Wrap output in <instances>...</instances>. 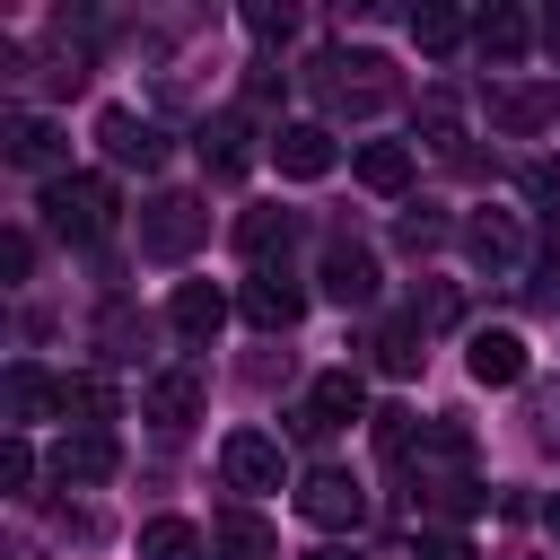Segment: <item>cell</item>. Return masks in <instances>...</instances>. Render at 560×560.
Returning <instances> with one entry per match:
<instances>
[{
  "mask_svg": "<svg viewBox=\"0 0 560 560\" xmlns=\"http://www.w3.org/2000/svg\"><path fill=\"white\" fill-rule=\"evenodd\" d=\"M44 228H52L61 245L114 236V184H105V175H52V184H44Z\"/></svg>",
  "mask_w": 560,
  "mask_h": 560,
  "instance_id": "obj_1",
  "label": "cell"
},
{
  "mask_svg": "<svg viewBox=\"0 0 560 560\" xmlns=\"http://www.w3.org/2000/svg\"><path fill=\"white\" fill-rule=\"evenodd\" d=\"M201 236H210V210H201L192 192H158V201L140 210V254H158V262H184Z\"/></svg>",
  "mask_w": 560,
  "mask_h": 560,
  "instance_id": "obj_2",
  "label": "cell"
},
{
  "mask_svg": "<svg viewBox=\"0 0 560 560\" xmlns=\"http://www.w3.org/2000/svg\"><path fill=\"white\" fill-rule=\"evenodd\" d=\"M298 516H306V525H324V534H341V525H359V516H368V490H359L341 464H315V472L298 481Z\"/></svg>",
  "mask_w": 560,
  "mask_h": 560,
  "instance_id": "obj_3",
  "label": "cell"
},
{
  "mask_svg": "<svg viewBox=\"0 0 560 560\" xmlns=\"http://www.w3.org/2000/svg\"><path fill=\"white\" fill-rule=\"evenodd\" d=\"M306 70H315V88H324L332 105H385V96H394V79H385L376 52H324V61H306Z\"/></svg>",
  "mask_w": 560,
  "mask_h": 560,
  "instance_id": "obj_4",
  "label": "cell"
},
{
  "mask_svg": "<svg viewBox=\"0 0 560 560\" xmlns=\"http://www.w3.org/2000/svg\"><path fill=\"white\" fill-rule=\"evenodd\" d=\"M96 140H105L114 166H140V175L166 166V131H158L149 114H131V105H105V114H96Z\"/></svg>",
  "mask_w": 560,
  "mask_h": 560,
  "instance_id": "obj_5",
  "label": "cell"
},
{
  "mask_svg": "<svg viewBox=\"0 0 560 560\" xmlns=\"http://www.w3.org/2000/svg\"><path fill=\"white\" fill-rule=\"evenodd\" d=\"M219 481H228V490H280V481H289V455H280V438H262V429H236V438L219 446Z\"/></svg>",
  "mask_w": 560,
  "mask_h": 560,
  "instance_id": "obj_6",
  "label": "cell"
},
{
  "mask_svg": "<svg viewBox=\"0 0 560 560\" xmlns=\"http://www.w3.org/2000/svg\"><path fill=\"white\" fill-rule=\"evenodd\" d=\"M464 254H472L481 271H499V280H516V271H525V236H516V219H508V210H472V219H464Z\"/></svg>",
  "mask_w": 560,
  "mask_h": 560,
  "instance_id": "obj_7",
  "label": "cell"
},
{
  "mask_svg": "<svg viewBox=\"0 0 560 560\" xmlns=\"http://www.w3.org/2000/svg\"><path fill=\"white\" fill-rule=\"evenodd\" d=\"M236 306H245V324H262V332H289V324L306 315V289H298L289 271H254Z\"/></svg>",
  "mask_w": 560,
  "mask_h": 560,
  "instance_id": "obj_8",
  "label": "cell"
},
{
  "mask_svg": "<svg viewBox=\"0 0 560 560\" xmlns=\"http://www.w3.org/2000/svg\"><path fill=\"white\" fill-rule=\"evenodd\" d=\"M201 402H210V385H201V368H166V376H149V420L158 429H192L201 420Z\"/></svg>",
  "mask_w": 560,
  "mask_h": 560,
  "instance_id": "obj_9",
  "label": "cell"
},
{
  "mask_svg": "<svg viewBox=\"0 0 560 560\" xmlns=\"http://www.w3.org/2000/svg\"><path fill=\"white\" fill-rule=\"evenodd\" d=\"M271 158H280V175L315 184V175H332V131L324 122H280L271 131Z\"/></svg>",
  "mask_w": 560,
  "mask_h": 560,
  "instance_id": "obj_10",
  "label": "cell"
},
{
  "mask_svg": "<svg viewBox=\"0 0 560 560\" xmlns=\"http://www.w3.org/2000/svg\"><path fill=\"white\" fill-rule=\"evenodd\" d=\"M324 298L332 306H368L376 298V254L368 245H324Z\"/></svg>",
  "mask_w": 560,
  "mask_h": 560,
  "instance_id": "obj_11",
  "label": "cell"
},
{
  "mask_svg": "<svg viewBox=\"0 0 560 560\" xmlns=\"http://www.w3.org/2000/svg\"><path fill=\"white\" fill-rule=\"evenodd\" d=\"M464 368H472V385H525V341L516 332H472Z\"/></svg>",
  "mask_w": 560,
  "mask_h": 560,
  "instance_id": "obj_12",
  "label": "cell"
},
{
  "mask_svg": "<svg viewBox=\"0 0 560 560\" xmlns=\"http://www.w3.org/2000/svg\"><path fill=\"white\" fill-rule=\"evenodd\" d=\"M122 455H114V429H70L61 446H52V472L61 481H105Z\"/></svg>",
  "mask_w": 560,
  "mask_h": 560,
  "instance_id": "obj_13",
  "label": "cell"
},
{
  "mask_svg": "<svg viewBox=\"0 0 560 560\" xmlns=\"http://www.w3.org/2000/svg\"><path fill=\"white\" fill-rule=\"evenodd\" d=\"M166 324H175V332H184V341H210V332H219V324H228V298H219V289H210V280H184V289H175V298H166Z\"/></svg>",
  "mask_w": 560,
  "mask_h": 560,
  "instance_id": "obj_14",
  "label": "cell"
},
{
  "mask_svg": "<svg viewBox=\"0 0 560 560\" xmlns=\"http://www.w3.org/2000/svg\"><path fill=\"white\" fill-rule=\"evenodd\" d=\"M201 166H210L219 184H236V175L254 166V149H245V122H236V114H210V122H201Z\"/></svg>",
  "mask_w": 560,
  "mask_h": 560,
  "instance_id": "obj_15",
  "label": "cell"
},
{
  "mask_svg": "<svg viewBox=\"0 0 560 560\" xmlns=\"http://www.w3.org/2000/svg\"><path fill=\"white\" fill-rule=\"evenodd\" d=\"M306 411H315L324 429H341V420H359V411H368V385H359L350 368H324V376L306 385Z\"/></svg>",
  "mask_w": 560,
  "mask_h": 560,
  "instance_id": "obj_16",
  "label": "cell"
},
{
  "mask_svg": "<svg viewBox=\"0 0 560 560\" xmlns=\"http://www.w3.org/2000/svg\"><path fill=\"white\" fill-rule=\"evenodd\" d=\"M210 542L236 551V560H271V551H280V534H271L254 508H219V516H210Z\"/></svg>",
  "mask_w": 560,
  "mask_h": 560,
  "instance_id": "obj_17",
  "label": "cell"
},
{
  "mask_svg": "<svg viewBox=\"0 0 560 560\" xmlns=\"http://www.w3.org/2000/svg\"><path fill=\"white\" fill-rule=\"evenodd\" d=\"M9 158H18V166H35V175L52 184V175H61V131H52V122H35V114H18V122H9Z\"/></svg>",
  "mask_w": 560,
  "mask_h": 560,
  "instance_id": "obj_18",
  "label": "cell"
},
{
  "mask_svg": "<svg viewBox=\"0 0 560 560\" xmlns=\"http://www.w3.org/2000/svg\"><path fill=\"white\" fill-rule=\"evenodd\" d=\"M201 551H210V534L184 525V516H149L140 525V560H201Z\"/></svg>",
  "mask_w": 560,
  "mask_h": 560,
  "instance_id": "obj_19",
  "label": "cell"
},
{
  "mask_svg": "<svg viewBox=\"0 0 560 560\" xmlns=\"http://www.w3.org/2000/svg\"><path fill=\"white\" fill-rule=\"evenodd\" d=\"M350 166H359L368 192H402V184H411V149H402V140H368Z\"/></svg>",
  "mask_w": 560,
  "mask_h": 560,
  "instance_id": "obj_20",
  "label": "cell"
},
{
  "mask_svg": "<svg viewBox=\"0 0 560 560\" xmlns=\"http://www.w3.org/2000/svg\"><path fill=\"white\" fill-rule=\"evenodd\" d=\"M280 245H289V210H245V219H236V254H245V262H271Z\"/></svg>",
  "mask_w": 560,
  "mask_h": 560,
  "instance_id": "obj_21",
  "label": "cell"
},
{
  "mask_svg": "<svg viewBox=\"0 0 560 560\" xmlns=\"http://www.w3.org/2000/svg\"><path fill=\"white\" fill-rule=\"evenodd\" d=\"M44 411H61V385L44 368H9V420H44Z\"/></svg>",
  "mask_w": 560,
  "mask_h": 560,
  "instance_id": "obj_22",
  "label": "cell"
},
{
  "mask_svg": "<svg viewBox=\"0 0 560 560\" xmlns=\"http://www.w3.org/2000/svg\"><path fill=\"white\" fill-rule=\"evenodd\" d=\"M140 341H149V324H140L131 306H105V315H96V350H105V359H140Z\"/></svg>",
  "mask_w": 560,
  "mask_h": 560,
  "instance_id": "obj_23",
  "label": "cell"
},
{
  "mask_svg": "<svg viewBox=\"0 0 560 560\" xmlns=\"http://www.w3.org/2000/svg\"><path fill=\"white\" fill-rule=\"evenodd\" d=\"M61 411H79V429H105L114 420V385L105 376H70L61 385Z\"/></svg>",
  "mask_w": 560,
  "mask_h": 560,
  "instance_id": "obj_24",
  "label": "cell"
},
{
  "mask_svg": "<svg viewBox=\"0 0 560 560\" xmlns=\"http://www.w3.org/2000/svg\"><path fill=\"white\" fill-rule=\"evenodd\" d=\"M472 44H481L490 61H516V52H525V18H516V9H490V18L472 26Z\"/></svg>",
  "mask_w": 560,
  "mask_h": 560,
  "instance_id": "obj_25",
  "label": "cell"
},
{
  "mask_svg": "<svg viewBox=\"0 0 560 560\" xmlns=\"http://www.w3.org/2000/svg\"><path fill=\"white\" fill-rule=\"evenodd\" d=\"M420 359H429V350H420V324H385V332H376V368H385V376H411Z\"/></svg>",
  "mask_w": 560,
  "mask_h": 560,
  "instance_id": "obj_26",
  "label": "cell"
},
{
  "mask_svg": "<svg viewBox=\"0 0 560 560\" xmlns=\"http://www.w3.org/2000/svg\"><path fill=\"white\" fill-rule=\"evenodd\" d=\"M542 114H551V105H542V96H525V88L490 96V122H499V131H542Z\"/></svg>",
  "mask_w": 560,
  "mask_h": 560,
  "instance_id": "obj_27",
  "label": "cell"
},
{
  "mask_svg": "<svg viewBox=\"0 0 560 560\" xmlns=\"http://www.w3.org/2000/svg\"><path fill=\"white\" fill-rule=\"evenodd\" d=\"M455 35H464V18H455V9H411V44H420V52H446Z\"/></svg>",
  "mask_w": 560,
  "mask_h": 560,
  "instance_id": "obj_28",
  "label": "cell"
},
{
  "mask_svg": "<svg viewBox=\"0 0 560 560\" xmlns=\"http://www.w3.org/2000/svg\"><path fill=\"white\" fill-rule=\"evenodd\" d=\"M525 192L542 201V219H560V158H534L525 166Z\"/></svg>",
  "mask_w": 560,
  "mask_h": 560,
  "instance_id": "obj_29",
  "label": "cell"
},
{
  "mask_svg": "<svg viewBox=\"0 0 560 560\" xmlns=\"http://www.w3.org/2000/svg\"><path fill=\"white\" fill-rule=\"evenodd\" d=\"M534 446L560 455V385H534Z\"/></svg>",
  "mask_w": 560,
  "mask_h": 560,
  "instance_id": "obj_30",
  "label": "cell"
},
{
  "mask_svg": "<svg viewBox=\"0 0 560 560\" xmlns=\"http://www.w3.org/2000/svg\"><path fill=\"white\" fill-rule=\"evenodd\" d=\"M376 446H385V455H411V411H402V402L376 411Z\"/></svg>",
  "mask_w": 560,
  "mask_h": 560,
  "instance_id": "obj_31",
  "label": "cell"
},
{
  "mask_svg": "<svg viewBox=\"0 0 560 560\" xmlns=\"http://www.w3.org/2000/svg\"><path fill=\"white\" fill-rule=\"evenodd\" d=\"M26 481H35V446L9 438V446H0V490H26Z\"/></svg>",
  "mask_w": 560,
  "mask_h": 560,
  "instance_id": "obj_32",
  "label": "cell"
},
{
  "mask_svg": "<svg viewBox=\"0 0 560 560\" xmlns=\"http://www.w3.org/2000/svg\"><path fill=\"white\" fill-rule=\"evenodd\" d=\"M394 236H402L411 254H429V245L446 236V219H429V210H402V228H394Z\"/></svg>",
  "mask_w": 560,
  "mask_h": 560,
  "instance_id": "obj_33",
  "label": "cell"
},
{
  "mask_svg": "<svg viewBox=\"0 0 560 560\" xmlns=\"http://www.w3.org/2000/svg\"><path fill=\"white\" fill-rule=\"evenodd\" d=\"M26 262H35V236H26V228H9V236H0V271H9V280H26Z\"/></svg>",
  "mask_w": 560,
  "mask_h": 560,
  "instance_id": "obj_34",
  "label": "cell"
},
{
  "mask_svg": "<svg viewBox=\"0 0 560 560\" xmlns=\"http://www.w3.org/2000/svg\"><path fill=\"white\" fill-rule=\"evenodd\" d=\"M245 26H254L262 44H280V35H289V9H245Z\"/></svg>",
  "mask_w": 560,
  "mask_h": 560,
  "instance_id": "obj_35",
  "label": "cell"
},
{
  "mask_svg": "<svg viewBox=\"0 0 560 560\" xmlns=\"http://www.w3.org/2000/svg\"><path fill=\"white\" fill-rule=\"evenodd\" d=\"M420 560H472V542H464V534H429V542H420Z\"/></svg>",
  "mask_w": 560,
  "mask_h": 560,
  "instance_id": "obj_36",
  "label": "cell"
},
{
  "mask_svg": "<svg viewBox=\"0 0 560 560\" xmlns=\"http://www.w3.org/2000/svg\"><path fill=\"white\" fill-rule=\"evenodd\" d=\"M525 298H534V306H542V315H560V271H542V280H534V289H525Z\"/></svg>",
  "mask_w": 560,
  "mask_h": 560,
  "instance_id": "obj_37",
  "label": "cell"
},
{
  "mask_svg": "<svg viewBox=\"0 0 560 560\" xmlns=\"http://www.w3.org/2000/svg\"><path fill=\"white\" fill-rule=\"evenodd\" d=\"M542 525H551V534H560V499H551V508H542Z\"/></svg>",
  "mask_w": 560,
  "mask_h": 560,
  "instance_id": "obj_38",
  "label": "cell"
},
{
  "mask_svg": "<svg viewBox=\"0 0 560 560\" xmlns=\"http://www.w3.org/2000/svg\"><path fill=\"white\" fill-rule=\"evenodd\" d=\"M306 560H350V551H306Z\"/></svg>",
  "mask_w": 560,
  "mask_h": 560,
  "instance_id": "obj_39",
  "label": "cell"
}]
</instances>
